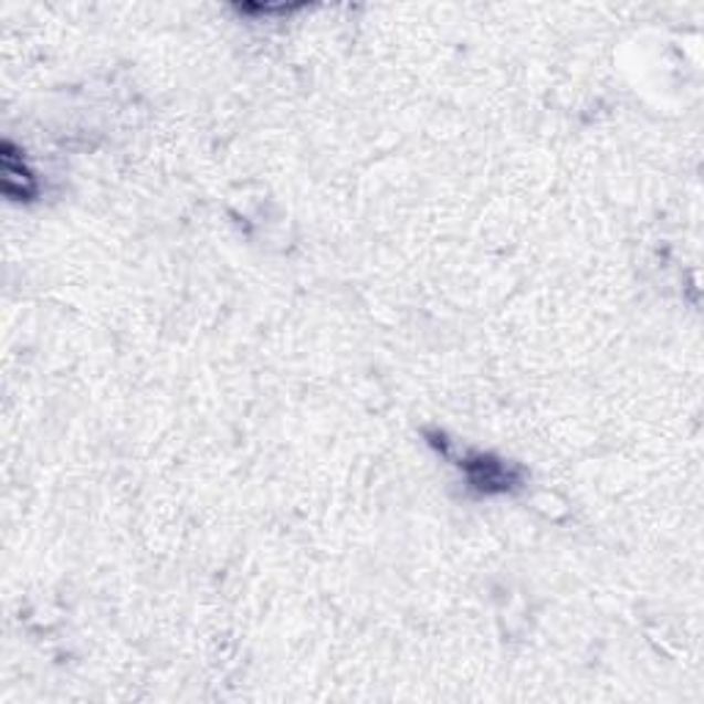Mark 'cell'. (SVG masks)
I'll return each mask as SVG.
<instances>
[{"mask_svg": "<svg viewBox=\"0 0 704 704\" xmlns=\"http://www.w3.org/2000/svg\"><path fill=\"white\" fill-rule=\"evenodd\" d=\"M460 469H465L469 482L479 493H506L521 482L517 471H512L501 460L487 458V454H469V458L460 460Z\"/></svg>", "mask_w": 704, "mask_h": 704, "instance_id": "6da1fadb", "label": "cell"}, {"mask_svg": "<svg viewBox=\"0 0 704 704\" xmlns=\"http://www.w3.org/2000/svg\"><path fill=\"white\" fill-rule=\"evenodd\" d=\"M3 190L9 199L14 201H31L36 196V177L31 174V168L25 166L20 151L14 149L11 140H3Z\"/></svg>", "mask_w": 704, "mask_h": 704, "instance_id": "7a4b0ae2", "label": "cell"}]
</instances>
